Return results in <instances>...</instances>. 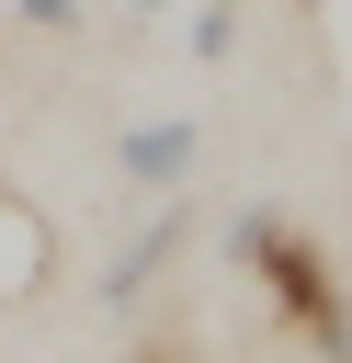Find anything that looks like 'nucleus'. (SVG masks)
I'll list each match as a JSON object with an SVG mask.
<instances>
[{"label":"nucleus","instance_id":"obj_3","mask_svg":"<svg viewBox=\"0 0 352 363\" xmlns=\"http://www.w3.org/2000/svg\"><path fill=\"white\" fill-rule=\"evenodd\" d=\"M125 182L136 193H182L193 182V125H136L125 136Z\"/></svg>","mask_w":352,"mask_h":363},{"label":"nucleus","instance_id":"obj_1","mask_svg":"<svg viewBox=\"0 0 352 363\" xmlns=\"http://www.w3.org/2000/svg\"><path fill=\"white\" fill-rule=\"evenodd\" d=\"M238 261H250V284L273 295V318L284 329H307L318 352H352V306H341V272L284 227V216H238Z\"/></svg>","mask_w":352,"mask_h":363},{"label":"nucleus","instance_id":"obj_2","mask_svg":"<svg viewBox=\"0 0 352 363\" xmlns=\"http://www.w3.org/2000/svg\"><path fill=\"white\" fill-rule=\"evenodd\" d=\"M45 272H57V216H45L34 193L0 182V306H34Z\"/></svg>","mask_w":352,"mask_h":363},{"label":"nucleus","instance_id":"obj_4","mask_svg":"<svg viewBox=\"0 0 352 363\" xmlns=\"http://www.w3.org/2000/svg\"><path fill=\"white\" fill-rule=\"evenodd\" d=\"M307 11H329V23H352V0H307Z\"/></svg>","mask_w":352,"mask_h":363},{"label":"nucleus","instance_id":"obj_5","mask_svg":"<svg viewBox=\"0 0 352 363\" xmlns=\"http://www.w3.org/2000/svg\"><path fill=\"white\" fill-rule=\"evenodd\" d=\"M341 306H352V272H341Z\"/></svg>","mask_w":352,"mask_h":363}]
</instances>
